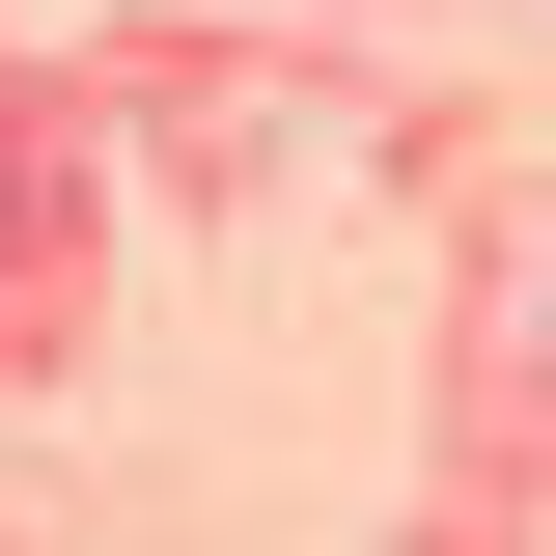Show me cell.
<instances>
[{
  "label": "cell",
  "instance_id": "1",
  "mask_svg": "<svg viewBox=\"0 0 556 556\" xmlns=\"http://www.w3.org/2000/svg\"><path fill=\"white\" fill-rule=\"evenodd\" d=\"M0 278H28V112H0Z\"/></svg>",
  "mask_w": 556,
  "mask_h": 556
}]
</instances>
